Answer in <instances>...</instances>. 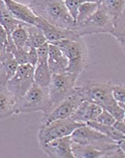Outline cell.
Masks as SVG:
<instances>
[{"label": "cell", "mask_w": 125, "mask_h": 158, "mask_svg": "<svg viewBox=\"0 0 125 158\" xmlns=\"http://www.w3.org/2000/svg\"><path fill=\"white\" fill-rule=\"evenodd\" d=\"M71 152L75 158H106V154L93 146L81 145L72 141Z\"/></svg>", "instance_id": "44dd1931"}, {"label": "cell", "mask_w": 125, "mask_h": 158, "mask_svg": "<svg viewBox=\"0 0 125 158\" xmlns=\"http://www.w3.org/2000/svg\"><path fill=\"white\" fill-rule=\"evenodd\" d=\"M16 101L6 86L0 85V120L8 118L15 114Z\"/></svg>", "instance_id": "d6986e66"}, {"label": "cell", "mask_w": 125, "mask_h": 158, "mask_svg": "<svg viewBox=\"0 0 125 158\" xmlns=\"http://www.w3.org/2000/svg\"><path fill=\"white\" fill-rule=\"evenodd\" d=\"M23 23L16 19L11 14L2 0H0V26L5 31L8 37H11L12 32Z\"/></svg>", "instance_id": "ffe728a7"}, {"label": "cell", "mask_w": 125, "mask_h": 158, "mask_svg": "<svg viewBox=\"0 0 125 158\" xmlns=\"http://www.w3.org/2000/svg\"><path fill=\"white\" fill-rule=\"evenodd\" d=\"M64 2H65V4L67 5L69 13H70L71 16L75 20L77 15V12H78V8L80 5L85 2L98 3L99 0H64Z\"/></svg>", "instance_id": "484cf974"}, {"label": "cell", "mask_w": 125, "mask_h": 158, "mask_svg": "<svg viewBox=\"0 0 125 158\" xmlns=\"http://www.w3.org/2000/svg\"><path fill=\"white\" fill-rule=\"evenodd\" d=\"M26 28L28 36L27 43L28 46L38 48L41 45L47 43L46 39L40 27L36 25H26Z\"/></svg>", "instance_id": "7402d4cb"}, {"label": "cell", "mask_w": 125, "mask_h": 158, "mask_svg": "<svg viewBox=\"0 0 125 158\" xmlns=\"http://www.w3.org/2000/svg\"><path fill=\"white\" fill-rule=\"evenodd\" d=\"M113 126L118 131H119L121 133L125 134V123L124 120H115Z\"/></svg>", "instance_id": "4dcf8cb0"}, {"label": "cell", "mask_w": 125, "mask_h": 158, "mask_svg": "<svg viewBox=\"0 0 125 158\" xmlns=\"http://www.w3.org/2000/svg\"><path fill=\"white\" fill-rule=\"evenodd\" d=\"M83 101L82 97L76 90L75 94L57 105L48 114L43 115L41 124H48L60 119L70 118Z\"/></svg>", "instance_id": "8fae6325"}, {"label": "cell", "mask_w": 125, "mask_h": 158, "mask_svg": "<svg viewBox=\"0 0 125 158\" xmlns=\"http://www.w3.org/2000/svg\"><path fill=\"white\" fill-rule=\"evenodd\" d=\"M26 25L28 24H22L17 28H16L13 31L11 35L14 45L17 48H29V47L27 45L28 36Z\"/></svg>", "instance_id": "cb8c5ba5"}, {"label": "cell", "mask_w": 125, "mask_h": 158, "mask_svg": "<svg viewBox=\"0 0 125 158\" xmlns=\"http://www.w3.org/2000/svg\"><path fill=\"white\" fill-rule=\"evenodd\" d=\"M78 78L76 75L67 71L59 74H51L48 89L52 108L75 93Z\"/></svg>", "instance_id": "8992f818"}, {"label": "cell", "mask_w": 125, "mask_h": 158, "mask_svg": "<svg viewBox=\"0 0 125 158\" xmlns=\"http://www.w3.org/2000/svg\"><path fill=\"white\" fill-rule=\"evenodd\" d=\"M34 67L30 64L18 65L15 73L6 83L7 89L16 99L23 96L34 82Z\"/></svg>", "instance_id": "30bf717a"}, {"label": "cell", "mask_w": 125, "mask_h": 158, "mask_svg": "<svg viewBox=\"0 0 125 158\" xmlns=\"http://www.w3.org/2000/svg\"><path fill=\"white\" fill-rule=\"evenodd\" d=\"M111 85L110 82L89 81L76 86V90L84 101L98 105L109 111L116 120H124L125 111L113 99Z\"/></svg>", "instance_id": "6da1fadb"}, {"label": "cell", "mask_w": 125, "mask_h": 158, "mask_svg": "<svg viewBox=\"0 0 125 158\" xmlns=\"http://www.w3.org/2000/svg\"><path fill=\"white\" fill-rule=\"evenodd\" d=\"M28 5L37 17L51 25L66 29L75 27L64 0H32Z\"/></svg>", "instance_id": "7a4b0ae2"}, {"label": "cell", "mask_w": 125, "mask_h": 158, "mask_svg": "<svg viewBox=\"0 0 125 158\" xmlns=\"http://www.w3.org/2000/svg\"><path fill=\"white\" fill-rule=\"evenodd\" d=\"M14 18L28 25H37L39 20L28 5L17 2L14 0H2Z\"/></svg>", "instance_id": "9a60e30c"}, {"label": "cell", "mask_w": 125, "mask_h": 158, "mask_svg": "<svg viewBox=\"0 0 125 158\" xmlns=\"http://www.w3.org/2000/svg\"><path fill=\"white\" fill-rule=\"evenodd\" d=\"M73 142L93 146L105 152L106 158H124L125 152L122 151L113 140L97 130L84 125L77 128L71 135Z\"/></svg>", "instance_id": "3957f363"}, {"label": "cell", "mask_w": 125, "mask_h": 158, "mask_svg": "<svg viewBox=\"0 0 125 158\" xmlns=\"http://www.w3.org/2000/svg\"><path fill=\"white\" fill-rule=\"evenodd\" d=\"M112 95L117 104L123 109L125 107V87L124 85H115L112 83Z\"/></svg>", "instance_id": "d4e9b609"}, {"label": "cell", "mask_w": 125, "mask_h": 158, "mask_svg": "<svg viewBox=\"0 0 125 158\" xmlns=\"http://www.w3.org/2000/svg\"><path fill=\"white\" fill-rule=\"evenodd\" d=\"M86 125L97 130L113 140L122 151L125 152V135L115 129L113 126L101 124L96 121H90Z\"/></svg>", "instance_id": "ac0fdd59"}, {"label": "cell", "mask_w": 125, "mask_h": 158, "mask_svg": "<svg viewBox=\"0 0 125 158\" xmlns=\"http://www.w3.org/2000/svg\"><path fill=\"white\" fill-rule=\"evenodd\" d=\"M36 26L41 29L49 44H54L63 40H75L80 38L75 34L72 29L61 28L54 26L40 18Z\"/></svg>", "instance_id": "5bb4252c"}, {"label": "cell", "mask_w": 125, "mask_h": 158, "mask_svg": "<svg viewBox=\"0 0 125 158\" xmlns=\"http://www.w3.org/2000/svg\"><path fill=\"white\" fill-rule=\"evenodd\" d=\"M98 5L111 19L114 27L113 36L124 51L125 0H99Z\"/></svg>", "instance_id": "52a82bcc"}, {"label": "cell", "mask_w": 125, "mask_h": 158, "mask_svg": "<svg viewBox=\"0 0 125 158\" xmlns=\"http://www.w3.org/2000/svg\"><path fill=\"white\" fill-rule=\"evenodd\" d=\"M71 143V136H67L40 145V148L51 158H73Z\"/></svg>", "instance_id": "4fadbf2b"}, {"label": "cell", "mask_w": 125, "mask_h": 158, "mask_svg": "<svg viewBox=\"0 0 125 158\" xmlns=\"http://www.w3.org/2000/svg\"><path fill=\"white\" fill-rule=\"evenodd\" d=\"M78 37L87 35L108 34L113 36L114 27L111 19L98 5L97 10L86 21L72 28Z\"/></svg>", "instance_id": "ba28073f"}, {"label": "cell", "mask_w": 125, "mask_h": 158, "mask_svg": "<svg viewBox=\"0 0 125 158\" xmlns=\"http://www.w3.org/2000/svg\"><path fill=\"white\" fill-rule=\"evenodd\" d=\"M51 109L48 87H42L35 82L23 96L16 101V114L42 111L43 115H46Z\"/></svg>", "instance_id": "277c9868"}, {"label": "cell", "mask_w": 125, "mask_h": 158, "mask_svg": "<svg viewBox=\"0 0 125 158\" xmlns=\"http://www.w3.org/2000/svg\"><path fill=\"white\" fill-rule=\"evenodd\" d=\"M37 62L34 66V82L42 87H48L50 83L51 73L48 65L49 55V43L37 48Z\"/></svg>", "instance_id": "7c38bea8"}, {"label": "cell", "mask_w": 125, "mask_h": 158, "mask_svg": "<svg viewBox=\"0 0 125 158\" xmlns=\"http://www.w3.org/2000/svg\"><path fill=\"white\" fill-rule=\"evenodd\" d=\"M102 110L103 108L98 105L88 101H83L70 118L79 123L86 124L88 122L96 120Z\"/></svg>", "instance_id": "2e32d148"}, {"label": "cell", "mask_w": 125, "mask_h": 158, "mask_svg": "<svg viewBox=\"0 0 125 158\" xmlns=\"http://www.w3.org/2000/svg\"><path fill=\"white\" fill-rule=\"evenodd\" d=\"M98 8V3L97 2H85L80 5L78 8V12H77L76 17L75 19V26L86 21L96 11Z\"/></svg>", "instance_id": "603a6c76"}, {"label": "cell", "mask_w": 125, "mask_h": 158, "mask_svg": "<svg viewBox=\"0 0 125 158\" xmlns=\"http://www.w3.org/2000/svg\"><path fill=\"white\" fill-rule=\"evenodd\" d=\"M28 49L20 48L15 47L12 51V54L14 59L19 65L28 63L27 60V51Z\"/></svg>", "instance_id": "83f0119b"}, {"label": "cell", "mask_w": 125, "mask_h": 158, "mask_svg": "<svg viewBox=\"0 0 125 158\" xmlns=\"http://www.w3.org/2000/svg\"><path fill=\"white\" fill-rule=\"evenodd\" d=\"M53 45L59 48L67 59V72L79 77L85 69L88 60L87 48L82 37L75 40H63Z\"/></svg>", "instance_id": "5b68a950"}, {"label": "cell", "mask_w": 125, "mask_h": 158, "mask_svg": "<svg viewBox=\"0 0 125 158\" xmlns=\"http://www.w3.org/2000/svg\"><path fill=\"white\" fill-rule=\"evenodd\" d=\"M37 51L35 48L29 47L28 50L27 51V60L28 63L30 64L32 66H35L37 62Z\"/></svg>", "instance_id": "f1b7e54d"}, {"label": "cell", "mask_w": 125, "mask_h": 158, "mask_svg": "<svg viewBox=\"0 0 125 158\" xmlns=\"http://www.w3.org/2000/svg\"><path fill=\"white\" fill-rule=\"evenodd\" d=\"M48 65L51 74H59L66 72L67 70V57L59 48L53 44H49Z\"/></svg>", "instance_id": "e0dca14e"}, {"label": "cell", "mask_w": 125, "mask_h": 158, "mask_svg": "<svg viewBox=\"0 0 125 158\" xmlns=\"http://www.w3.org/2000/svg\"><path fill=\"white\" fill-rule=\"evenodd\" d=\"M7 40H8V35L3 29V27L0 26V53L5 49Z\"/></svg>", "instance_id": "f546056e"}, {"label": "cell", "mask_w": 125, "mask_h": 158, "mask_svg": "<svg viewBox=\"0 0 125 158\" xmlns=\"http://www.w3.org/2000/svg\"><path fill=\"white\" fill-rule=\"evenodd\" d=\"M115 120H116L115 119V117L109 111L103 109L102 111L99 114V115L97 117L96 120L95 121H96V122H98L101 124L113 126L114 123L115 122Z\"/></svg>", "instance_id": "4316f807"}, {"label": "cell", "mask_w": 125, "mask_h": 158, "mask_svg": "<svg viewBox=\"0 0 125 158\" xmlns=\"http://www.w3.org/2000/svg\"><path fill=\"white\" fill-rule=\"evenodd\" d=\"M86 124L79 123L71 118L57 120L48 124H41L38 131L39 144L43 145L54 139L71 136L77 128Z\"/></svg>", "instance_id": "9c48e42d"}]
</instances>
